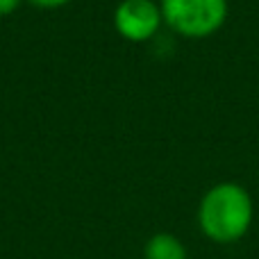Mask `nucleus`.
I'll list each match as a JSON object with an SVG mask.
<instances>
[{"label":"nucleus","instance_id":"obj_1","mask_svg":"<svg viewBox=\"0 0 259 259\" xmlns=\"http://www.w3.org/2000/svg\"><path fill=\"white\" fill-rule=\"evenodd\" d=\"M255 221V202L246 187L219 182L207 189L198 205V228L209 241L230 246L241 241Z\"/></svg>","mask_w":259,"mask_h":259},{"label":"nucleus","instance_id":"obj_4","mask_svg":"<svg viewBox=\"0 0 259 259\" xmlns=\"http://www.w3.org/2000/svg\"><path fill=\"white\" fill-rule=\"evenodd\" d=\"M143 259H187V248L175 234L157 232L143 246Z\"/></svg>","mask_w":259,"mask_h":259},{"label":"nucleus","instance_id":"obj_3","mask_svg":"<svg viewBox=\"0 0 259 259\" xmlns=\"http://www.w3.org/2000/svg\"><path fill=\"white\" fill-rule=\"evenodd\" d=\"M114 27L130 44H146L164 25L159 3L155 0H121L114 9Z\"/></svg>","mask_w":259,"mask_h":259},{"label":"nucleus","instance_id":"obj_5","mask_svg":"<svg viewBox=\"0 0 259 259\" xmlns=\"http://www.w3.org/2000/svg\"><path fill=\"white\" fill-rule=\"evenodd\" d=\"M25 3H30L32 7H39V9H57L68 5L71 0H25Z\"/></svg>","mask_w":259,"mask_h":259},{"label":"nucleus","instance_id":"obj_2","mask_svg":"<svg viewBox=\"0 0 259 259\" xmlns=\"http://www.w3.org/2000/svg\"><path fill=\"white\" fill-rule=\"evenodd\" d=\"M161 21L182 39H207L228 21V0H159Z\"/></svg>","mask_w":259,"mask_h":259},{"label":"nucleus","instance_id":"obj_6","mask_svg":"<svg viewBox=\"0 0 259 259\" xmlns=\"http://www.w3.org/2000/svg\"><path fill=\"white\" fill-rule=\"evenodd\" d=\"M23 0H0V18L3 16H12L18 7H21Z\"/></svg>","mask_w":259,"mask_h":259}]
</instances>
